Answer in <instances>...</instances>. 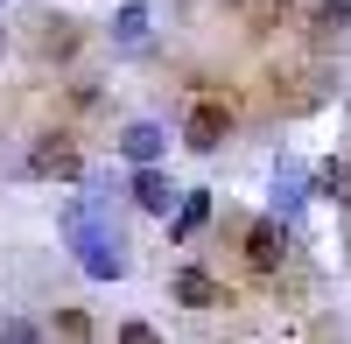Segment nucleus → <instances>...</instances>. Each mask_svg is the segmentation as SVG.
Here are the masks:
<instances>
[{"instance_id": "13", "label": "nucleus", "mask_w": 351, "mask_h": 344, "mask_svg": "<svg viewBox=\"0 0 351 344\" xmlns=\"http://www.w3.org/2000/svg\"><path fill=\"white\" fill-rule=\"evenodd\" d=\"M49 330H56V337H92L99 323L84 317V309H56V317H49Z\"/></svg>"}, {"instance_id": "3", "label": "nucleus", "mask_w": 351, "mask_h": 344, "mask_svg": "<svg viewBox=\"0 0 351 344\" xmlns=\"http://www.w3.org/2000/svg\"><path fill=\"white\" fill-rule=\"evenodd\" d=\"M232 127H239V120H232V106H225V99H197V106H190V120H183V148L218 155L225 140H232Z\"/></svg>"}, {"instance_id": "12", "label": "nucleus", "mask_w": 351, "mask_h": 344, "mask_svg": "<svg viewBox=\"0 0 351 344\" xmlns=\"http://www.w3.org/2000/svg\"><path fill=\"white\" fill-rule=\"evenodd\" d=\"M309 21H316V36H344L351 28V0H316Z\"/></svg>"}, {"instance_id": "8", "label": "nucleus", "mask_w": 351, "mask_h": 344, "mask_svg": "<svg viewBox=\"0 0 351 344\" xmlns=\"http://www.w3.org/2000/svg\"><path fill=\"white\" fill-rule=\"evenodd\" d=\"M162 148H169V134H162L155 120H127V127H120V155H127V162H162Z\"/></svg>"}, {"instance_id": "10", "label": "nucleus", "mask_w": 351, "mask_h": 344, "mask_svg": "<svg viewBox=\"0 0 351 344\" xmlns=\"http://www.w3.org/2000/svg\"><path fill=\"white\" fill-rule=\"evenodd\" d=\"M77 42H84V28H77L71 14H49V28H43V56L71 64V56H77Z\"/></svg>"}, {"instance_id": "11", "label": "nucleus", "mask_w": 351, "mask_h": 344, "mask_svg": "<svg viewBox=\"0 0 351 344\" xmlns=\"http://www.w3.org/2000/svg\"><path fill=\"white\" fill-rule=\"evenodd\" d=\"M316 197H330V204L351 211V155H330L324 169H316Z\"/></svg>"}, {"instance_id": "5", "label": "nucleus", "mask_w": 351, "mask_h": 344, "mask_svg": "<svg viewBox=\"0 0 351 344\" xmlns=\"http://www.w3.org/2000/svg\"><path fill=\"white\" fill-rule=\"evenodd\" d=\"M127 190H134V204L148 211V218H169L176 204H183V183H169L162 162H134V183H127Z\"/></svg>"}, {"instance_id": "1", "label": "nucleus", "mask_w": 351, "mask_h": 344, "mask_svg": "<svg viewBox=\"0 0 351 344\" xmlns=\"http://www.w3.org/2000/svg\"><path fill=\"white\" fill-rule=\"evenodd\" d=\"M288 246H295V218L267 211V218L246 225V267H253V274H281V267H288Z\"/></svg>"}, {"instance_id": "14", "label": "nucleus", "mask_w": 351, "mask_h": 344, "mask_svg": "<svg viewBox=\"0 0 351 344\" xmlns=\"http://www.w3.org/2000/svg\"><path fill=\"white\" fill-rule=\"evenodd\" d=\"M0 337H8V344H36L43 323H28V317H0Z\"/></svg>"}, {"instance_id": "7", "label": "nucleus", "mask_w": 351, "mask_h": 344, "mask_svg": "<svg viewBox=\"0 0 351 344\" xmlns=\"http://www.w3.org/2000/svg\"><path fill=\"white\" fill-rule=\"evenodd\" d=\"M309 197H316V176H302L295 162H281V169H274V211H281V218H302Z\"/></svg>"}, {"instance_id": "2", "label": "nucleus", "mask_w": 351, "mask_h": 344, "mask_svg": "<svg viewBox=\"0 0 351 344\" xmlns=\"http://www.w3.org/2000/svg\"><path fill=\"white\" fill-rule=\"evenodd\" d=\"M21 176H56V183H77V176H84V155H77V140H71L64 127H56V134H36V148H28Z\"/></svg>"}, {"instance_id": "16", "label": "nucleus", "mask_w": 351, "mask_h": 344, "mask_svg": "<svg viewBox=\"0 0 351 344\" xmlns=\"http://www.w3.org/2000/svg\"><path fill=\"white\" fill-rule=\"evenodd\" d=\"M344 267H351V239H344Z\"/></svg>"}, {"instance_id": "17", "label": "nucleus", "mask_w": 351, "mask_h": 344, "mask_svg": "<svg viewBox=\"0 0 351 344\" xmlns=\"http://www.w3.org/2000/svg\"><path fill=\"white\" fill-rule=\"evenodd\" d=\"M274 8H295V0H274Z\"/></svg>"}, {"instance_id": "9", "label": "nucleus", "mask_w": 351, "mask_h": 344, "mask_svg": "<svg viewBox=\"0 0 351 344\" xmlns=\"http://www.w3.org/2000/svg\"><path fill=\"white\" fill-rule=\"evenodd\" d=\"M148 28H155V8L127 0V8L112 14V42H120V49H141V42H148Z\"/></svg>"}, {"instance_id": "15", "label": "nucleus", "mask_w": 351, "mask_h": 344, "mask_svg": "<svg viewBox=\"0 0 351 344\" xmlns=\"http://www.w3.org/2000/svg\"><path fill=\"white\" fill-rule=\"evenodd\" d=\"M120 337H127V344H155V323H141V317H134V323H120Z\"/></svg>"}, {"instance_id": "4", "label": "nucleus", "mask_w": 351, "mask_h": 344, "mask_svg": "<svg viewBox=\"0 0 351 344\" xmlns=\"http://www.w3.org/2000/svg\"><path fill=\"white\" fill-rule=\"evenodd\" d=\"M169 302H183V309L204 317V309H225L232 295H225V281H218L211 267H176V274H169Z\"/></svg>"}, {"instance_id": "6", "label": "nucleus", "mask_w": 351, "mask_h": 344, "mask_svg": "<svg viewBox=\"0 0 351 344\" xmlns=\"http://www.w3.org/2000/svg\"><path fill=\"white\" fill-rule=\"evenodd\" d=\"M211 211H218V197H211V190H183V204L169 211V246H190L204 225H211Z\"/></svg>"}]
</instances>
